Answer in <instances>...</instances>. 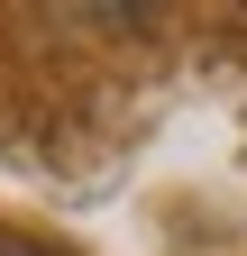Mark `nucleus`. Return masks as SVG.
Wrapping results in <instances>:
<instances>
[{"mask_svg": "<svg viewBox=\"0 0 247 256\" xmlns=\"http://www.w3.org/2000/svg\"><path fill=\"white\" fill-rule=\"evenodd\" d=\"M0 256H46V247H0Z\"/></svg>", "mask_w": 247, "mask_h": 256, "instance_id": "obj_1", "label": "nucleus"}]
</instances>
